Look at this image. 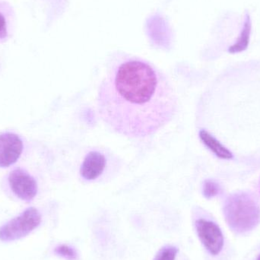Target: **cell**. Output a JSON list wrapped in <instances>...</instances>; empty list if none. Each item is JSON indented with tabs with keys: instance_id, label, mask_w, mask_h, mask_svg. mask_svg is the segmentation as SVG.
<instances>
[{
	"instance_id": "cell-1",
	"label": "cell",
	"mask_w": 260,
	"mask_h": 260,
	"mask_svg": "<svg viewBox=\"0 0 260 260\" xmlns=\"http://www.w3.org/2000/svg\"><path fill=\"white\" fill-rule=\"evenodd\" d=\"M98 111L115 133L126 137H148L175 115L177 97L171 81L151 64L128 59L117 64L103 79Z\"/></svg>"
},
{
	"instance_id": "cell-2",
	"label": "cell",
	"mask_w": 260,
	"mask_h": 260,
	"mask_svg": "<svg viewBox=\"0 0 260 260\" xmlns=\"http://www.w3.org/2000/svg\"><path fill=\"white\" fill-rule=\"evenodd\" d=\"M224 215L232 232L244 234L253 230L260 220V209L253 197L244 192L233 194L225 201Z\"/></svg>"
},
{
	"instance_id": "cell-3",
	"label": "cell",
	"mask_w": 260,
	"mask_h": 260,
	"mask_svg": "<svg viewBox=\"0 0 260 260\" xmlns=\"http://www.w3.org/2000/svg\"><path fill=\"white\" fill-rule=\"evenodd\" d=\"M41 215L35 208H29L0 228V241L4 242L21 239L40 225Z\"/></svg>"
},
{
	"instance_id": "cell-4",
	"label": "cell",
	"mask_w": 260,
	"mask_h": 260,
	"mask_svg": "<svg viewBox=\"0 0 260 260\" xmlns=\"http://www.w3.org/2000/svg\"><path fill=\"white\" fill-rule=\"evenodd\" d=\"M9 183L14 194L23 201H32L38 193L36 180L27 171L21 168L11 171Z\"/></svg>"
},
{
	"instance_id": "cell-5",
	"label": "cell",
	"mask_w": 260,
	"mask_h": 260,
	"mask_svg": "<svg viewBox=\"0 0 260 260\" xmlns=\"http://www.w3.org/2000/svg\"><path fill=\"white\" fill-rule=\"evenodd\" d=\"M196 229L206 250L214 256L218 255L224 246V237L220 228L212 221L199 219L196 222Z\"/></svg>"
},
{
	"instance_id": "cell-6",
	"label": "cell",
	"mask_w": 260,
	"mask_h": 260,
	"mask_svg": "<svg viewBox=\"0 0 260 260\" xmlns=\"http://www.w3.org/2000/svg\"><path fill=\"white\" fill-rule=\"evenodd\" d=\"M23 142L18 135L6 133L0 134V168L14 165L21 157Z\"/></svg>"
},
{
	"instance_id": "cell-7",
	"label": "cell",
	"mask_w": 260,
	"mask_h": 260,
	"mask_svg": "<svg viewBox=\"0 0 260 260\" xmlns=\"http://www.w3.org/2000/svg\"><path fill=\"white\" fill-rule=\"evenodd\" d=\"M106 164V158L102 153L90 151L82 162L80 168L81 176L85 180H96L105 171Z\"/></svg>"
},
{
	"instance_id": "cell-8",
	"label": "cell",
	"mask_w": 260,
	"mask_h": 260,
	"mask_svg": "<svg viewBox=\"0 0 260 260\" xmlns=\"http://www.w3.org/2000/svg\"><path fill=\"white\" fill-rule=\"evenodd\" d=\"M15 24V14L10 5L0 2V42L11 36Z\"/></svg>"
},
{
	"instance_id": "cell-9",
	"label": "cell",
	"mask_w": 260,
	"mask_h": 260,
	"mask_svg": "<svg viewBox=\"0 0 260 260\" xmlns=\"http://www.w3.org/2000/svg\"><path fill=\"white\" fill-rule=\"evenodd\" d=\"M200 138L203 144L217 157L222 159H231L233 157L232 153L206 130L203 129L200 132Z\"/></svg>"
},
{
	"instance_id": "cell-10",
	"label": "cell",
	"mask_w": 260,
	"mask_h": 260,
	"mask_svg": "<svg viewBox=\"0 0 260 260\" xmlns=\"http://www.w3.org/2000/svg\"><path fill=\"white\" fill-rule=\"evenodd\" d=\"M252 23L250 15H246L244 26L236 42L229 47V51L231 53H241L247 50L250 42V33H251Z\"/></svg>"
},
{
	"instance_id": "cell-11",
	"label": "cell",
	"mask_w": 260,
	"mask_h": 260,
	"mask_svg": "<svg viewBox=\"0 0 260 260\" xmlns=\"http://www.w3.org/2000/svg\"><path fill=\"white\" fill-rule=\"evenodd\" d=\"M54 253L57 256L67 260H76L78 258L76 250L70 246L65 245V244L56 247L54 249Z\"/></svg>"
},
{
	"instance_id": "cell-12",
	"label": "cell",
	"mask_w": 260,
	"mask_h": 260,
	"mask_svg": "<svg viewBox=\"0 0 260 260\" xmlns=\"http://www.w3.org/2000/svg\"><path fill=\"white\" fill-rule=\"evenodd\" d=\"M178 250L173 246H165L162 247L157 254L154 260H175Z\"/></svg>"
},
{
	"instance_id": "cell-13",
	"label": "cell",
	"mask_w": 260,
	"mask_h": 260,
	"mask_svg": "<svg viewBox=\"0 0 260 260\" xmlns=\"http://www.w3.org/2000/svg\"><path fill=\"white\" fill-rule=\"evenodd\" d=\"M220 192V186L213 180H206L203 185V195L206 198L211 199L216 197Z\"/></svg>"
},
{
	"instance_id": "cell-14",
	"label": "cell",
	"mask_w": 260,
	"mask_h": 260,
	"mask_svg": "<svg viewBox=\"0 0 260 260\" xmlns=\"http://www.w3.org/2000/svg\"><path fill=\"white\" fill-rule=\"evenodd\" d=\"M258 260H260V255L259 256V257H258Z\"/></svg>"
}]
</instances>
